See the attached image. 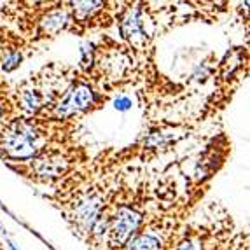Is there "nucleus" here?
Returning <instances> with one entry per match:
<instances>
[{
  "label": "nucleus",
  "mask_w": 250,
  "mask_h": 250,
  "mask_svg": "<svg viewBox=\"0 0 250 250\" xmlns=\"http://www.w3.org/2000/svg\"><path fill=\"white\" fill-rule=\"evenodd\" d=\"M133 161H138L135 142L121 149L108 147L41 196L58 210L70 233L84 243L95 219Z\"/></svg>",
  "instance_id": "obj_1"
},
{
  "label": "nucleus",
  "mask_w": 250,
  "mask_h": 250,
  "mask_svg": "<svg viewBox=\"0 0 250 250\" xmlns=\"http://www.w3.org/2000/svg\"><path fill=\"white\" fill-rule=\"evenodd\" d=\"M158 188L146 173L131 177L129 170L93 222L84 245L89 250H119L129 242L156 208Z\"/></svg>",
  "instance_id": "obj_2"
},
{
  "label": "nucleus",
  "mask_w": 250,
  "mask_h": 250,
  "mask_svg": "<svg viewBox=\"0 0 250 250\" xmlns=\"http://www.w3.org/2000/svg\"><path fill=\"white\" fill-rule=\"evenodd\" d=\"M0 25L9 26L25 42L30 54L49 44L70 25L68 0H14L0 5Z\"/></svg>",
  "instance_id": "obj_3"
},
{
  "label": "nucleus",
  "mask_w": 250,
  "mask_h": 250,
  "mask_svg": "<svg viewBox=\"0 0 250 250\" xmlns=\"http://www.w3.org/2000/svg\"><path fill=\"white\" fill-rule=\"evenodd\" d=\"M210 188L186 191L171 201H163L147 215L140 229L119 250H175L188 221L201 207Z\"/></svg>",
  "instance_id": "obj_4"
},
{
  "label": "nucleus",
  "mask_w": 250,
  "mask_h": 250,
  "mask_svg": "<svg viewBox=\"0 0 250 250\" xmlns=\"http://www.w3.org/2000/svg\"><path fill=\"white\" fill-rule=\"evenodd\" d=\"M93 156L95 154L81 135L72 142L47 147L26 163L5 165V167L25 182L51 189L67 175H70L74 170L86 165Z\"/></svg>",
  "instance_id": "obj_5"
},
{
  "label": "nucleus",
  "mask_w": 250,
  "mask_h": 250,
  "mask_svg": "<svg viewBox=\"0 0 250 250\" xmlns=\"http://www.w3.org/2000/svg\"><path fill=\"white\" fill-rule=\"evenodd\" d=\"M249 41L245 44H234L217 60L215 70L212 75L213 89L205 100L200 114L192 117L191 125L194 128L212 121L221 116L229 107L236 93L249 77Z\"/></svg>",
  "instance_id": "obj_6"
},
{
  "label": "nucleus",
  "mask_w": 250,
  "mask_h": 250,
  "mask_svg": "<svg viewBox=\"0 0 250 250\" xmlns=\"http://www.w3.org/2000/svg\"><path fill=\"white\" fill-rule=\"evenodd\" d=\"M91 44V68L88 77L100 84L105 91L114 95L137 83L138 62L135 54L119 39L100 34L89 41Z\"/></svg>",
  "instance_id": "obj_7"
},
{
  "label": "nucleus",
  "mask_w": 250,
  "mask_h": 250,
  "mask_svg": "<svg viewBox=\"0 0 250 250\" xmlns=\"http://www.w3.org/2000/svg\"><path fill=\"white\" fill-rule=\"evenodd\" d=\"M238 226L224 205L210 201L188 221L175 250H226Z\"/></svg>",
  "instance_id": "obj_8"
},
{
  "label": "nucleus",
  "mask_w": 250,
  "mask_h": 250,
  "mask_svg": "<svg viewBox=\"0 0 250 250\" xmlns=\"http://www.w3.org/2000/svg\"><path fill=\"white\" fill-rule=\"evenodd\" d=\"M159 13L161 7H156L152 2H125V9L117 20L119 41L135 54L138 65L154 58V39L163 25Z\"/></svg>",
  "instance_id": "obj_9"
},
{
  "label": "nucleus",
  "mask_w": 250,
  "mask_h": 250,
  "mask_svg": "<svg viewBox=\"0 0 250 250\" xmlns=\"http://www.w3.org/2000/svg\"><path fill=\"white\" fill-rule=\"evenodd\" d=\"M70 5V25L67 34L74 37L107 34L116 28L125 2L117 0H68Z\"/></svg>",
  "instance_id": "obj_10"
},
{
  "label": "nucleus",
  "mask_w": 250,
  "mask_h": 250,
  "mask_svg": "<svg viewBox=\"0 0 250 250\" xmlns=\"http://www.w3.org/2000/svg\"><path fill=\"white\" fill-rule=\"evenodd\" d=\"M233 154V140L226 129L217 131L210 140L201 147L196 161L192 165L191 175L186 179V191H200L203 188H212L215 179Z\"/></svg>",
  "instance_id": "obj_11"
},
{
  "label": "nucleus",
  "mask_w": 250,
  "mask_h": 250,
  "mask_svg": "<svg viewBox=\"0 0 250 250\" xmlns=\"http://www.w3.org/2000/svg\"><path fill=\"white\" fill-rule=\"evenodd\" d=\"M194 129L196 128L191 125V121L171 123L165 121V119H158L156 123L147 126V131H144L135 140L138 150V161L142 165L152 163L163 152H167L180 140L188 138Z\"/></svg>",
  "instance_id": "obj_12"
},
{
  "label": "nucleus",
  "mask_w": 250,
  "mask_h": 250,
  "mask_svg": "<svg viewBox=\"0 0 250 250\" xmlns=\"http://www.w3.org/2000/svg\"><path fill=\"white\" fill-rule=\"evenodd\" d=\"M30 56L25 42L9 26L0 25V74L7 75L16 72Z\"/></svg>",
  "instance_id": "obj_13"
},
{
  "label": "nucleus",
  "mask_w": 250,
  "mask_h": 250,
  "mask_svg": "<svg viewBox=\"0 0 250 250\" xmlns=\"http://www.w3.org/2000/svg\"><path fill=\"white\" fill-rule=\"evenodd\" d=\"M20 116L21 110L14 93V84L4 77L0 81V126L7 125Z\"/></svg>",
  "instance_id": "obj_14"
},
{
  "label": "nucleus",
  "mask_w": 250,
  "mask_h": 250,
  "mask_svg": "<svg viewBox=\"0 0 250 250\" xmlns=\"http://www.w3.org/2000/svg\"><path fill=\"white\" fill-rule=\"evenodd\" d=\"M217 56L213 53H210L203 62L198 65L194 70H192L191 77H189V83H196V84H205L207 81H212L213 70H215L217 65Z\"/></svg>",
  "instance_id": "obj_15"
},
{
  "label": "nucleus",
  "mask_w": 250,
  "mask_h": 250,
  "mask_svg": "<svg viewBox=\"0 0 250 250\" xmlns=\"http://www.w3.org/2000/svg\"><path fill=\"white\" fill-rule=\"evenodd\" d=\"M226 250H250L249 247V231L247 229H238V233L233 236L229 247Z\"/></svg>",
  "instance_id": "obj_16"
},
{
  "label": "nucleus",
  "mask_w": 250,
  "mask_h": 250,
  "mask_svg": "<svg viewBox=\"0 0 250 250\" xmlns=\"http://www.w3.org/2000/svg\"><path fill=\"white\" fill-rule=\"evenodd\" d=\"M114 107H116L117 110H128V108H131V100H129L128 96H119Z\"/></svg>",
  "instance_id": "obj_17"
},
{
  "label": "nucleus",
  "mask_w": 250,
  "mask_h": 250,
  "mask_svg": "<svg viewBox=\"0 0 250 250\" xmlns=\"http://www.w3.org/2000/svg\"><path fill=\"white\" fill-rule=\"evenodd\" d=\"M2 79H4V77H2V74H0V81H2Z\"/></svg>",
  "instance_id": "obj_18"
}]
</instances>
